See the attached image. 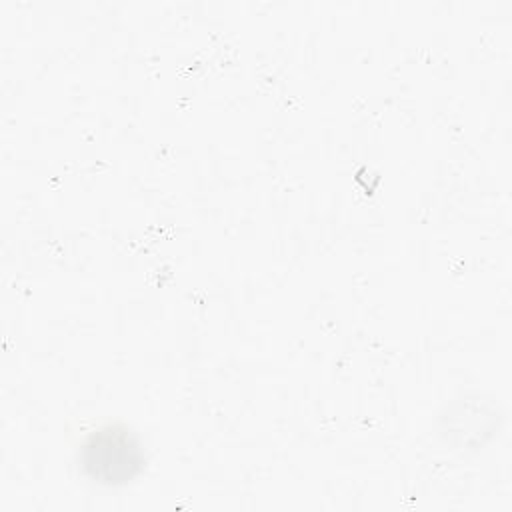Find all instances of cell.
<instances>
[{
  "mask_svg": "<svg viewBox=\"0 0 512 512\" xmlns=\"http://www.w3.org/2000/svg\"><path fill=\"white\" fill-rule=\"evenodd\" d=\"M78 466L94 484L124 486L138 478L146 466L144 444L126 424H102L80 442Z\"/></svg>",
  "mask_w": 512,
  "mask_h": 512,
  "instance_id": "obj_1",
  "label": "cell"
}]
</instances>
